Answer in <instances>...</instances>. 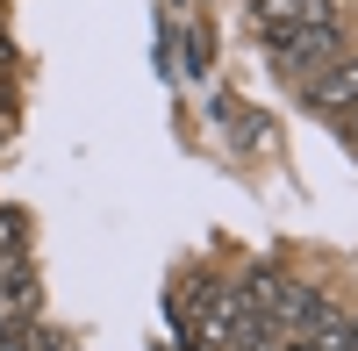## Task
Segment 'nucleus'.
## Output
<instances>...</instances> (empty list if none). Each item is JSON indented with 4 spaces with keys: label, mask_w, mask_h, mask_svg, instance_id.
I'll use <instances>...</instances> for the list:
<instances>
[{
    "label": "nucleus",
    "mask_w": 358,
    "mask_h": 351,
    "mask_svg": "<svg viewBox=\"0 0 358 351\" xmlns=\"http://www.w3.org/2000/svg\"><path fill=\"white\" fill-rule=\"evenodd\" d=\"M244 294H251V308H258L280 337H301V330L315 323V308H322V294H315V287H301L294 273H258Z\"/></svg>",
    "instance_id": "nucleus-1"
},
{
    "label": "nucleus",
    "mask_w": 358,
    "mask_h": 351,
    "mask_svg": "<svg viewBox=\"0 0 358 351\" xmlns=\"http://www.w3.org/2000/svg\"><path fill=\"white\" fill-rule=\"evenodd\" d=\"M258 36H265V50H273L287 72L344 57V29H337V22H308V29H258Z\"/></svg>",
    "instance_id": "nucleus-2"
},
{
    "label": "nucleus",
    "mask_w": 358,
    "mask_h": 351,
    "mask_svg": "<svg viewBox=\"0 0 358 351\" xmlns=\"http://www.w3.org/2000/svg\"><path fill=\"white\" fill-rule=\"evenodd\" d=\"M308 108L315 115H358V50L330 57V65L308 79Z\"/></svg>",
    "instance_id": "nucleus-3"
},
{
    "label": "nucleus",
    "mask_w": 358,
    "mask_h": 351,
    "mask_svg": "<svg viewBox=\"0 0 358 351\" xmlns=\"http://www.w3.org/2000/svg\"><path fill=\"white\" fill-rule=\"evenodd\" d=\"M258 29H308V22H337V0H251Z\"/></svg>",
    "instance_id": "nucleus-4"
},
{
    "label": "nucleus",
    "mask_w": 358,
    "mask_h": 351,
    "mask_svg": "<svg viewBox=\"0 0 358 351\" xmlns=\"http://www.w3.org/2000/svg\"><path fill=\"white\" fill-rule=\"evenodd\" d=\"M0 251H22V215H0Z\"/></svg>",
    "instance_id": "nucleus-5"
},
{
    "label": "nucleus",
    "mask_w": 358,
    "mask_h": 351,
    "mask_svg": "<svg viewBox=\"0 0 358 351\" xmlns=\"http://www.w3.org/2000/svg\"><path fill=\"white\" fill-rule=\"evenodd\" d=\"M22 337H29L22 323H0V351H22Z\"/></svg>",
    "instance_id": "nucleus-6"
},
{
    "label": "nucleus",
    "mask_w": 358,
    "mask_h": 351,
    "mask_svg": "<svg viewBox=\"0 0 358 351\" xmlns=\"http://www.w3.org/2000/svg\"><path fill=\"white\" fill-rule=\"evenodd\" d=\"M351 151H358V122H351Z\"/></svg>",
    "instance_id": "nucleus-7"
}]
</instances>
